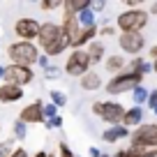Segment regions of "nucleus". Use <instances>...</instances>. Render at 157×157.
Wrapping results in <instances>:
<instances>
[{"instance_id":"nucleus-18","label":"nucleus","mask_w":157,"mask_h":157,"mask_svg":"<svg viewBox=\"0 0 157 157\" xmlns=\"http://www.w3.org/2000/svg\"><path fill=\"white\" fill-rule=\"evenodd\" d=\"M86 51H88V56H90V65H97L99 60L104 58V44L102 42H90Z\"/></svg>"},{"instance_id":"nucleus-30","label":"nucleus","mask_w":157,"mask_h":157,"mask_svg":"<svg viewBox=\"0 0 157 157\" xmlns=\"http://www.w3.org/2000/svg\"><path fill=\"white\" fill-rule=\"evenodd\" d=\"M44 127H49V129L63 127V116H56V118H51V120H44Z\"/></svg>"},{"instance_id":"nucleus-23","label":"nucleus","mask_w":157,"mask_h":157,"mask_svg":"<svg viewBox=\"0 0 157 157\" xmlns=\"http://www.w3.org/2000/svg\"><path fill=\"white\" fill-rule=\"evenodd\" d=\"M51 104H56L58 109H63L65 104H67V97H65V93H60V90H51Z\"/></svg>"},{"instance_id":"nucleus-45","label":"nucleus","mask_w":157,"mask_h":157,"mask_svg":"<svg viewBox=\"0 0 157 157\" xmlns=\"http://www.w3.org/2000/svg\"><path fill=\"white\" fill-rule=\"evenodd\" d=\"M102 157H111V155H104V152H102Z\"/></svg>"},{"instance_id":"nucleus-19","label":"nucleus","mask_w":157,"mask_h":157,"mask_svg":"<svg viewBox=\"0 0 157 157\" xmlns=\"http://www.w3.org/2000/svg\"><path fill=\"white\" fill-rule=\"evenodd\" d=\"M129 72H136V74H148V72H152V65L148 63V60H143V58H132V63H129Z\"/></svg>"},{"instance_id":"nucleus-11","label":"nucleus","mask_w":157,"mask_h":157,"mask_svg":"<svg viewBox=\"0 0 157 157\" xmlns=\"http://www.w3.org/2000/svg\"><path fill=\"white\" fill-rule=\"evenodd\" d=\"M19 120L23 125L44 123V104H42V102H33V104H28V106H23L21 113H19Z\"/></svg>"},{"instance_id":"nucleus-35","label":"nucleus","mask_w":157,"mask_h":157,"mask_svg":"<svg viewBox=\"0 0 157 157\" xmlns=\"http://www.w3.org/2000/svg\"><path fill=\"white\" fill-rule=\"evenodd\" d=\"M104 7H106V2H102V0H99V2H90V10L93 12H102Z\"/></svg>"},{"instance_id":"nucleus-1","label":"nucleus","mask_w":157,"mask_h":157,"mask_svg":"<svg viewBox=\"0 0 157 157\" xmlns=\"http://www.w3.org/2000/svg\"><path fill=\"white\" fill-rule=\"evenodd\" d=\"M37 42H39V49L44 51V56H60V53H65V51L69 49V39H67V35H65L63 25L53 23V21L42 23Z\"/></svg>"},{"instance_id":"nucleus-26","label":"nucleus","mask_w":157,"mask_h":157,"mask_svg":"<svg viewBox=\"0 0 157 157\" xmlns=\"http://www.w3.org/2000/svg\"><path fill=\"white\" fill-rule=\"evenodd\" d=\"M58 116V106L56 104H44V120H51V118H56Z\"/></svg>"},{"instance_id":"nucleus-28","label":"nucleus","mask_w":157,"mask_h":157,"mask_svg":"<svg viewBox=\"0 0 157 157\" xmlns=\"http://www.w3.org/2000/svg\"><path fill=\"white\" fill-rule=\"evenodd\" d=\"M12 141H14V139H7V141L0 143V157H10L12 155Z\"/></svg>"},{"instance_id":"nucleus-25","label":"nucleus","mask_w":157,"mask_h":157,"mask_svg":"<svg viewBox=\"0 0 157 157\" xmlns=\"http://www.w3.org/2000/svg\"><path fill=\"white\" fill-rule=\"evenodd\" d=\"M25 134H28V129H25V125L21 123V120H16L14 123V139H19V141H23Z\"/></svg>"},{"instance_id":"nucleus-5","label":"nucleus","mask_w":157,"mask_h":157,"mask_svg":"<svg viewBox=\"0 0 157 157\" xmlns=\"http://www.w3.org/2000/svg\"><path fill=\"white\" fill-rule=\"evenodd\" d=\"M143 81V74H136V72H120L106 83V93L109 95H120V93H127V90H134L136 86H141Z\"/></svg>"},{"instance_id":"nucleus-9","label":"nucleus","mask_w":157,"mask_h":157,"mask_svg":"<svg viewBox=\"0 0 157 157\" xmlns=\"http://www.w3.org/2000/svg\"><path fill=\"white\" fill-rule=\"evenodd\" d=\"M39 28H42L39 21L23 16V19H19L14 23V35L19 37V42H35L39 37Z\"/></svg>"},{"instance_id":"nucleus-14","label":"nucleus","mask_w":157,"mask_h":157,"mask_svg":"<svg viewBox=\"0 0 157 157\" xmlns=\"http://www.w3.org/2000/svg\"><path fill=\"white\" fill-rule=\"evenodd\" d=\"M127 136H129V129L123 125H113V127H106L102 132V139L106 143H118L120 139H127Z\"/></svg>"},{"instance_id":"nucleus-2","label":"nucleus","mask_w":157,"mask_h":157,"mask_svg":"<svg viewBox=\"0 0 157 157\" xmlns=\"http://www.w3.org/2000/svg\"><path fill=\"white\" fill-rule=\"evenodd\" d=\"M7 58L12 60V65L33 67L39 63V46L35 42H14L7 46Z\"/></svg>"},{"instance_id":"nucleus-33","label":"nucleus","mask_w":157,"mask_h":157,"mask_svg":"<svg viewBox=\"0 0 157 157\" xmlns=\"http://www.w3.org/2000/svg\"><path fill=\"white\" fill-rule=\"evenodd\" d=\"M127 10H141V0H127Z\"/></svg>"},{"instance_id":"nucleus-16","label":"nucleus","mask_w":157,"mask_h":157,"mask_svg":"<svg viewBox=\"0 0 157 157\" xmlns=\"http://www.w3.org/2000/svg\"><path fill=\"white\" fill-rule=\"evenodd\" d=\"M143 120V109L141 106H132V109H125V118H123V127H139Z\"/></svg>"},{"instance_id":"nucleus-8","label":"nucleus","mask_w":157,"mask_h":157,"mask_svg":"<svg viewBox=\"0 0 157 157\" xmlns=\"http://www.w3.org/2000/svg\"><path fill=\"white\" fill-rule=\"evenodd\" d=\"M33 78H35L33 67H21V65H7L5 74H2V81H5V83L19 86V88L33 83Z\"/></svg>"},{"instance_id":"nucleus-40","label":"nucleus","mask_w":157,"mask_h":157,"mask_svg":"<svg viewBox=\"0 0 157 157\" xmlns=\"http://www.w3.org/2000/svg\"><path fill=\"white\" fill-rule=\"evenodd\" d=\"M150 56H152V60H157V44L150 49Z\"/></svg>"},{"instance_id":"nucleus-32","label":"nucleus","mask_w":157,"mask_h":157,"mask_svg":"<svg viewBox=\"0 0 157 157\" xmlns=\"http://www.w3.org/2000/svg\"><path fill=\"white\" fill-rule=\"evenodd\" d=\"M148 106H150V109L157 106V90H152V93L148 95Z\"/></svg>"},{"instance_id":"nucleus-44","label":"nucleus","mask_w":157,"mask_h":157,"mask_svg":"<svg viewBox=\"0 0 157 157\" xmlns=\"http://www.w3.org/2000/svg\"><path fill=\"white\" fill-rule=\"evenodd\" d=\"M2 74H5V67H0V81H2Z\"/></svg>"},{"instance_id":"nucleus-36","label":"nucleus","mask_w":157,"mask_h":157,"mask_svg":"<svg viewBox=\"0 0 157 157\" xmlns=\"http://www.w3.org/2000/svg\"><path fill=\"white\" fill-rule=\"evenodd\" d=\"M39 67H42V69H46V67H49V56H44V53H42V56H39Z\"/></svg>"},{"instance_id":"nucleus-3","label":"nucleus","mask_w":157,"mask_h":157,"mask_svg":"<svg viewBox=\"0 0 157 157\" xmlns=\"http://www.w3.org/2000/svg\"><path fill=\"white\" fill-rule=\"evenodd\" d=\"M148 12L146 10H125L123 14H118L116 25L120 33H141L148 25Z\"/></svg>"},{"instance_id":"nucleus-7","label":"nucleus","mask_w":157,"mask_h":157,"mask_svg":"<svg viewBox=\"0 0 157 157\" xmlns=\"http://www.w3.org/2000/svg\"><path fill=\"white\" fill-rule=\"evenodd\" d=\"M65 72L69 74V76H83V74L90 72V56L86 49H74L72 53H69L67 63H65Z\"/></svg>"},{"instance_id":"nucleus-46","label":"nucleus","mask_w":157,"mask_h":157,"mask_svg":"<svg viewBox=\"0 0 157 157\" xmlns=\"http://www.w3.org/2000/svg\"><path fill=\"white\" fill-rule=\"evenodd\" d=\"M152 111H155V113H157V106H155V109H152Z\"/></svg>"},{"instance_id":"nucleus-24","label":"nucleus","mask_w":157,"mask_h":157,"mask_svg":"<svg viewBox=\"0 0 157 157\" xmlns=\"http://www.w3.org/2000/svg\"><path fill=\"white\" fill-rule=\"evenodd\" d=\"M141 152L143 150H139V148H125V150H118L116 152V157H141Z\"/></svg>"},{"instance_id":"nucleus-38","label":"nucleus","mask_w":157,"mask_h":157,"mask_svg":"<svg viewBox=\"0 0 157 157\" xmlns=\"http://www.w3.org/2000/svg\"><path fill=\"white\" fill-rule=\"evenodd\" d=\"M141 157H157V150H146L141 152Z\"/></svg>"},{"instance_id":"nucleus-12","label":"nucleus","mask_w":157,"mask_h":157,"mask_svg":"<svg viewBox=\"0 0 157 157\" xmlns=\"http://www.w3.org/2000/svg\"><path fill=\"white\" fill-rule=\"evenodd\" d=\"M63 30H65V35H67V39H69V46H72V49H78V39H81V35H83L86 28L78 25L76 16H65Z\"/></svg>"},{"instance_id":"nucleus-31","label":"nucleus","mask_w":157,"mask_h":157,"mask_svg":"<svg viewBox=\"0 0 157 157\" xmlns=\"http://www.w3.org/2000/svg\"><path fill=\"white\" fill-rule=\"evenodd\" d=\"M58 150H60V157H76L72 150H69V146H67V143H60V148H58Z\"/></svg>"},{"instance_id":"nucleus-39","label":"nucleus","mask_w":157,"mask_h":157,"mask_svg":"<svg viewBox=\"0 0 157 157\" xmlns=\"http://www.w3.org/2000/svg\"><path fill=\"white\" fill-rule=\"evenodd\" d=\"M90 157H102V152H99L97 148H90Z\"/></svg>"},{"instance_id":"nucleus-17","label":"nucleus","mask_w":157,"mask_h":157,"mask_svg":"<svg viewBox=\"0 0 157 157\" xmlns=\"http://www.w3.org/2000/svg\"><path fill=\"white\" fill-rule=\"evenodd\" d=\"M99 86H102V78H99L97 72H88L81 76V88L83 90H97Z\"/></svg>"},{"instance_id":"nucleus-22","label":"nucleus","mask_w":157,"mask_h":157,"mask_svg":"<svg viewBox=\"0 0 157 157\" xmlns=\"http://www.w3.org/2000/svg\"><path fill=\"white\" fill-rule=\"evenodd\" d=\"M148 90L143 88V86H136V88L132 90V99H134V106H141L143 102H148Z\"/></svg>"},{"instance_id":"nucleus-43","label":"nucleus","mask_w":157,"mask_h":157,"mask_svg":"<svg viewBox=\"0 0 157 157\" xmlns=\"http://www.w3.org/2000/svg\"><path fill=\"white\" fill-rule=\"evenodd\" d=\"M152 72L157 74V60H152Z\"/></svg>"},{"instance_id":"nucleus-6","label":"nucleus","mask_w":157,"mask_h":157,"mask_svg":"<svg viewBox=\"0 0 157 157\" xmlns=\"http://www.w3.org/2000/svg\"><path fill=\"white\" fill-rule=\"evenodd\" d=\"M93 113L99 116L104 123H109V125H123L125 106L118 104V102H95L93 104Z\"/></svg>"},{"instance_id":"nucleus-37","label":"nucleus","mask_w":157,"mask_h":157,"mask_svg":"<svg viewBox=\"0 0 157 157\" xmlns=\"http://www.w3.org/2000/svg\"><path fill=\"white\" fill-rule=\"evenodd\" d=\"M97 33H102V35H106V37H109V35H113V28H111V25H104V28L97 30Z\"/></svg>"},{"instance_id":"nucleus-34","label":"nucleus","mask_w":157,"mask_h":157,"mask_svg":"<svg viewBox=\"0 0 157 157\" xmlns=\"http://www.w3.org/2000/svg\"><path fill=\"white\" fill-rule=\"evenodd\" d=\"M10 157H28V152H25V148H14Z\"/></svg>"},{"instance_id":"nucleus-4","label":"nucleus","mask_w":157,"mask_h":157,"mask_svg":"<svg viewBox=\"0 0 157 157\" xmlns=\"http://www.w3.org/2000/svg\"><path fill=\"white\" fill-rule=\"evenodd\" d=\"M132 148H139V150H157V123L150 125H139L132 134Z\"/></svg>"},{"instance_id":"nucleus-41","label":"nucleus","mask_w":157,"mask_h":157,"mask_svg":"<svg viewBox=\"0 0 157 157\" xmlns=\"http://www.w3.org/2000/svg\"><path fill=\"white\" fill-rule=\"evenodd\" d=\"M33 157H49V152H44V150H39V152H35Z\"/></svg>"},{"instance_id":"nucleus-10","label":"nucleus","mask_w":157,"mask_h":157,"mask_svg":"<svg viewBox=\"0 0 157 157\" xmlns=\"http://www.w3.org/2000/svg\"><path fill=\"white\" fill-rule=\"evenodd\" d=\"M118 46L123 49V53H132L136 58V53H141L146 46V37L141 33H123L118 37Z\"/></svg>"},{"instance_id":"nucleus-27","label":"nucleus","mask_w":157,"mask_h":157,"mask_svg":"<svg viewBox=\"0 0 157 157\" xmlns=\"http://www.w3.org/2000/svg\"><path fill=\"white\" fill-rule=\"evenodd\" d=\"M60 7H63V2H60V0H44V2H42V10H46V12L60 10Z\"/></svg>"},{"instance_id":"nucleus-13","label":"nucleus","mask_w":157,"mask_h":157,"mask_svg":"<svg viewBox=\"0 0 157 157\" xmlns=\"http://www.w3.org/2000/svg\"><path fill=\"white\" fill-rule=\"evenodd\" d=\"M23 97V88L19 86H12V83H2L0 86V102L2 104H14Z\"/></svg>"},{"instance_id":"nucleus-42","label":"nucleus","mask_w":157,"mask_h":157,"mask_svg":"<svg viewBox=\"0 0 157 157\" xmlns=\"http://www.w3.org/2000/svg\"><path fill=\"white\" fill-rule=\"evenodd\" d=\"M150 10H152V14H157V2H152V7H150Z\"/></svg>"},{"instance_id":"nucleus-15","label":"nucleus","mask_w":157,"mask_h":157,"mask_svg":"<svg viewBox=\"0 0 157 157\" xmlns=\"http://www.w3.org/2000/svg\"><path fill=\"white\" fill-rule=\"evenodd\" d=\"M90 7V0H63V12L65 16H78L83 10Z\"/></svg>"},{"instance_id":"nucleus-29","label":"nucleus","mask_w":157,"mask_h":157,"mask_svg":"<svg viewBox=\"0 0 157 157\" xmlns=\"http://www.w3.org/2000/svg\"><path fill=\"white\" fill-rule=\"evenodd\" d=\"M42 72H44L46 78H58V76H60V67H56V65H49V67L42 69Z\"/></svg>"},{"instance_id":"nucleus-20","label":"nucleus","mask_w":157,"mask_h":157,"mask_svg":"<svg viewBox=\"0 0 157 157\" xmlns=\"http://www.w3.org/2000/svg\"><path fill=\"white\" fill-rule=\"evenodd\" d=\"M123 69H125V58L123 56H111V58H106V72L120 74Z\"/></svg>"},{"instance_id":"nucleus-21","label":"nucleus","mask_w":157,"mask_h":157,"mask_svg":"<svg viewBox=\"0 0 157 157\" xmlns=\"http://www.w3.org/2000/svg\"><path fill=\"white\" fill-rule=\"evenodd\" d=\"M76 21H78V25H81V28H95V25H97V23H95V12L90 10V7L81 12V14L76 16Z\"/></svg>"}]
</instances>
